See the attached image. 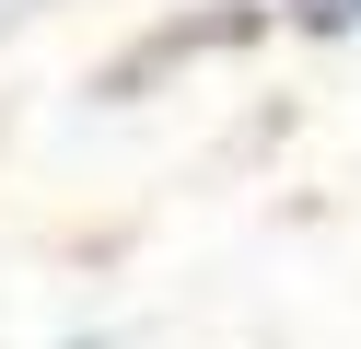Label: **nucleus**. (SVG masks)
<instances>
[{"mask_svg":"<svg viewBox=\"0 0 361 349\" xmlns=\"http://www.w3.org/2000/svg\"><path fill=\"white\" fill-rule=\"evenodd\" d=\"M291 12H303L314 35H350V23H361V0H291Z\"/></svg>","mask_w":361,"mask_h":349,"instance_id":"1","label":"nucleus"},{"mask_svg":"<svg viewBox=\"0 0 361 349\" xmlns=\"http://www.w3.org/2000/svg\"><path fill=\"white\" fill-rule=\"evenodd\" d=\"M71 349H94V338H71Z\"/></svg>","mask_w":361,"mask_h":349,"instance_id":"2","label":"nucleus"}]
</instances>
